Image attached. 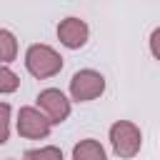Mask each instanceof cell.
<instances>
[{"label":"cell","mask_w":160,"mask_h":160,"mask_svg":"<svg viewBox=\"0 0 160 160\" xmlns=\"http://www.w3.org/2000/svg\"><path fill=\"white\" fill-rule=\"evenodd\" d=\"M72 160H108V155H105V148L98 140L85 138L72 148Z\"/></svg>","instance_id":"52a82bcc"},{"label":"cell","mask_w":160,"mask_h":160,"mask_svg":"<svg viewBox=\"0 0 160 160\" xmlns=\"http://www.w3.org/2000/svg\"><path fill=\"white\" fill-rule=\"evenodd\" d=\"M50 128H52V125L48 122V118H45L38 108H30V105L20 108V112H18V135H20V138L42 140V138L50 135Z\"/></svg>","instance_id":"5b68a950"},{"label":"cell","mask_w":160,"mask_h":160,"mask_svg":"<svg viewBox=\"0 0 160 160\" xmlns=\"http://www.w3.org/2000/svg\"><path fill=\"white\" fill-rule=\"evenodd\" d=\"M110 145H112V150H115L118 158L130 160L142 148V132L130 120H115L110 125Z\"/></svg>","instance_id":"7a4b0ae2"},{"label":"cell","mask_w":160,"mask_h":160,"mask_svg":"<svg viewBox=\"0 0 160 160\" xmlns=\"http://www.w3.org/2000/svg\"><path fill=\"white\" fill-rule=\"evenodd\" d=\"M105 92V78L98 70H78L70 80V95L75 102H90Z\"/></svg>","instance_id":"3957f363"},{"label":"cell","mask_w":160,"mask_h":160,"mask_svg":"<svg viewBox=\"0 0 160 160\" xmlns=\"http://www.w3.org/2000/svg\"><path fill=\"white\" fill-rule=\"evenodd\" d=\"M25 68L32 78L48 80V78H52L62 70V55L45 42H35L25 52Z\"/></svg>","instance_id":"6da1fadb"},{"label":"cell","mask_w":160,"mask_h":160,"mask_svg":"<svg viewBox=\"0 0 160 160\" xmlns=\"http://www.w3.org/2000/svg\"><path fill=\"white\" fill-rule=\"evenodd\" d=\"M38 110L48 118L50 125H60L70 118V100L62 95V90L58 88H45L38 92Z\"/></svg>","instance_id":"277c9868"},{"label":"cell","mask_w":160,"mask_h":160,"mask_svg":"<svg viewBox=\"0 0 160 160\" xmlns=\"http://www.w3.org/2000/svg\"><path fill=\"white\" fill-rule=\"evenodd\" d=\"M88 35H90L88 22L80 20V18H65V20H60V25H58V40H60L65 48H70V50L82 48V45L88 42Z\"/></svg>","instance_id":"8992f818"},{"label":"cell","mask_w":160,"mask_h":160,"mask_svg":"<svg viewBox=\"0 0 160 160\" xmlns=\"http://www.w3.org/2000/svg\"><path fill=\"white\" fill-rule=\"evenodd\" d=\"M8 135H10V105L0 102V145L8 142Z\"/></svg>","instance_id":"8fae6325"},{"label":"cell","mask_w":160,"mask_h":160,"mask_svg":"<svg viewBox=\"0 0 160 160\" xmlns=\"http://www.w3.org/2000/svg\"><path fill=\"white\" fill-rule=\"evenodd\" d=\"M150 52H152L155 60H160V28H155L152 35H150Z\"/></svg>","instance_id":"7c38bea8"},{"label":"cell","mask_w":160,"mask_h":160,"mask_svg":"<svg viewBox=\"0 0 160 160\" xmlns=\"http://www.w3.org/2000/svg\"><path fill=\"white\" fill-rule=\"evenodd\" d=\"M22 160H62V150L55 145H45V148H32L22 155Z\"/></svg>","instance_id":"9c48e42d"},{"label":"cell","mask_w":160,"mask_h":160,"mask_svg":"<svg viewBox=\"0 0 160 160\" xmlns=\"http://www.w3.org/2000/svg\"><path fill=\"white\" fill-rule=\"evenodd\" d=\"M20 88V78L10 70V68H5V65H0V95H8V92H15Z\"/></svg>","instance_id":"30bf717a"},{"label":"cell","mask_w":160,"mask_h":160,"mask_svg":"<svg viewBox=\"0 0 160 160\" xmlns=\"http://www.w3.org/2000/svg\"><path fill=\"white\" fill-rule=\"evenodd\" d=\"M18 58V40L10 30L0 28V65H8Z\"/></svg>","instance_id":"ba28073f"}]
</instances>
